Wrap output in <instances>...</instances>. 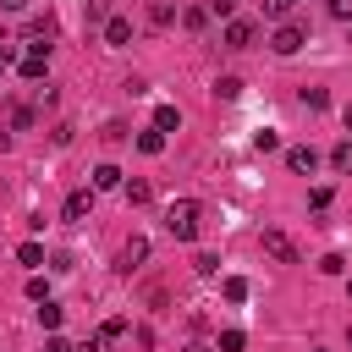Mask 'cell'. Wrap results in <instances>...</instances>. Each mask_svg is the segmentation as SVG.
<instances>
[{
  "label": "cell",
  "instance_id": "836d02e7",
  "mask_svg": "<svg viewBox=\"0 0 352 352\" xmlns=\"http://www.w3.org/2000/svg\"><path fill=\"white\" fill-rule=\"evenodd\" d=\"M6 66H11V50H0V72H6Z\"/></svg>",
  "mask_w": 352,
  "mask_h": 352
},
{
  "label": "cell",
  "instance_id": "5b68a950",
  "mask_svg": "<svg viewBox=\"0 0 352 352\" xmlns=\"http://www.w3.org/2000/svg\"><path fill=\"white\" fill-rule=\"evenodd\" d=\"M44 66H50V55H44V44H33V50H28L22 60H16V72H22L28 82H38V77H44Z\"/></svg>",
  "mask_w": 352,
  "mask_h": 352
},
{
  "label": "cell",
  "instance_id": "74e56055",
  "mask_svg": "<svg viewBox=\"0 0 352 352\" xmlns=\"http://www.w3.org/2000/svg\"><path fill=\"white\" fill-rule=\"evenodd\" d=\"M319 352H324V346H319Z\"/></svg>",
  "mask_w": 352,
  "mask_h": 352
},
{
  "label": "cell",
  "instance_id": "83f0119b",
  "mask_svg": "<svg viewBox=\"0 0 352 352\" xmlns=\"http://www.w3.org/2000/svg\"><path fill=\"white\" fill-rule=\"evenodd\" d=\"M231 11H236V0H209V16H226L231 22Z\"/></svg>",
  "mask_w": 352,
  "mask_h": 352
},
{
  "label": "cell",
  "instance_id": "603a6c76",
  "mask_svg": "<svg viewBox=\"0 0 352 352\" xmlns=\"http://www.w3.org/2000/svg\"><path fill=\"white\" fill-rule=\"evenodd\" d=\"M253 148H258V154H270V148H280V138L264 126V132H253Z\"/></svg>",
  "mask_w": 352,
  "mask_h": 352
},
{
  "label": "cell",
  "instance_id": "7a4b0ae2",
  "mask_svg": "<svg viewBox=\"0 0 352 352\" xmlns=\"http://www.w3.org/2000/svg\"><path fill=\"white\" fill-rule=\"evenodd\" d=\"M302 44H308V33H302L297 22H280V28L270 33V50H275V55H297Z\"/></svg>",
  "mask_w": 352,
  "mask_h": 352
},
{
  "label": "cell",
  "instance_id": "cb8c5ba5",
  "mask_svg": "<svg viewBox=\"0 0 352 352\" xmlns=\"http://www.w3.org/2000/svg\"><path fill=\"white\" fill-rule=\"evenodd\" d=\"M126 330H132L126 319H104V324H99V336H104V341H116V336H126Z\"/></svg>",
  "mask_w": 352,
  "mask_h": 352
},
{
  "label": "cell",
  "instance_id": "f546056e",
  "mask_svg": "<svg viewBox=\"0 0 352 352\" xmlns=\"http://www.w3.org/2000/svg\"><path fill=\"white\" fill-rule=\"evenodd\" d=\"M330 16L336 22H352V0H330Z\"/></svg>",
  "mask_w": 352,
  "mask_h": 352
},
{
  "label": "cell",
  "instance_id": "e0dca14e",
  "mask_svg": "<svg viewBox=\"0 0 352 352\" xmlns=\"http://www.w3.org/2000/svg\"><path fill=\"white\" fill-rule=\"evenodd\" d=\"M121 192H126V204H148V198H154L148 182H121Z\"/></svg>",
  "mask_w": 352,
  "mask_h": 352
},
{
  "label": "cell",
  "instance_id": "f1b7e54d",
  "mask_svg": "<svg viewBox=\"0 0 352 352\" xmlns=\"http://www.w3.org/2000/svg\"><path fill=\"white\" fill-rule=\"evenodd\" d=\"M286 11H292V0H264V16H275V22H280Z\"/></svg>",
  "mask_w": 352,
  "mask_h": 352
},
{
  "label": "cell",
  "instance_id": "8992f818",
  "mask_svg": "<svg viewBox=\"0 0 352 352\" xmlns=\"http://www.w3.org/2000/svg\"><path fill=\"white\" fill-rule=\"evenodd\" d=\"M286 165H292L297 176H314V165H319V154H314L308 143H297V148H286Z\"/></svg>",
  "mask_w": 352,
  "mask_h": 352
},
{
  "label": "cell",
  "instance_id": "3957f363",
  "mask_svg": "<svg viewBox=\"0 0 352 352\" xmlns=\"http://www.w3.org/2000/svg\"><path fill=\"white\" fill-rule=\"evenodd\" d=\"M220 38H226V50H248V44L258 38V22H248V16H231Z\"/></svg>",
  "mask_w": 352,
  "mask_h": 352
},
{
  "label": "cell",
  "instance_id": "7c38bea8",
  "mask_svg": "<svg viewBox=\"0 0 352 352\" xmlns=\"http://www.w3.org/2000/svg\"><path fill=\"white\" fill-rule=\"evenodd\" d=\"M94 187H99V192L121 187V170H116V165H99V170H94Z\"/></svg>",
  "mask_w": 352,
  "mask_h": 352
},
{
  "label": "cell",
  "instance_id": "30bf717a",
  "mask_svg": "<svg viewBox=\"0 0 352 352\" xmlns=\"http://www.w3.org/2000/svg\"><path fill=\"white\" fill-rule=\"evenodd\" d=\"M88 209H94V192H72L60 214H66V220H88Z\"/></svg>",
  "mask_w": 352,
  "mask_h": 352
},
{
  "label": "cell",
  "instance_id": "9c48e42d",
  "mask_svg": "<svg viewBox=\"0 0 352 352\" xmlns=\"http://www.w3.org/2000/svg\"><path fill=\"white\" fill-rule=\"evenodd\" d=\"M182 126V110L176 104H154V132H176Z\"/></svg>",
  "mask_w": 352,
  "mask_h": 352
},
{
  "label": "cell",
  "instance_id": "2e32d148",
  "mask_svg": "<svg viewBox=\"0 0 352 352\" xmlns=\"http://www.w3.org/2000/svg\"><path fill=\"white\" fill-rule=\"evenodd\" d=\"M138 148H143V154H160V148H165V132H154V126L138 132Z\"/></svg>",
  "mask_w": 352,
  "mask_h": 352
},
{
  "label": "cell",
  "instance_id": "5bb4252c",
  "mask_svg": "<svg viewBox=\"0 0 352 352\" xmlns=\"http://www.w3.org/2000/svg\"><path fill=\"white\" fill-rule=\"evenodd\" d=\"M242 346H248L242 330H220V341H214V352H242Z\"/></svg>",
  "mask_w": 352,
  "mask_h": 352
},
{
  "label": "cell",
  "instance_id": "484cf974",
  "mask_svg": "<svg viewBox=\"0 0 352 352\" xmlns=\"http://www.w3.org/2000/svg\"><path fill=\"white\" fill-rule=\"evenodd\" d=\"M88 22H110V0H88Z\"/></svg>",
  "mask_w": 352,
  "mask_h": 352
},
{
  "label": "cell",
  "instance_id": "4dcf8cb0",
  "mask_svg": "<svg viewBox=\"0 0 352 352\" xmlns=\"http://www.w3.org/2000/svg\"><path fill=\"white\" fill-rule=\"evenodd\" d=\"M77 352H110V341H104V336H88V341H82Z\"/></svg>",
  "mask_w": 352,
  "mask_h": 352
},
{
  "label": "cell",
  "instance_id": "d590c367",
  "mask_svg": "<svg viewBox=\"0 0 352 352\" xmlns=\"http://www.w3.org/2000/svg\"><path fill=\"white\" fill-rule=\"evenodd\" d=\"M346 341H352V324H346Z\"/></svg>",
  "mask_w": 352,
  "mask_h": 352
},
{
  "label": "cell",
  "instance_id": "44dd1931",
  "mask_svg": "<svg viewBox=\"0 0 352 352\" xmlns=\"http://www.w3.org/2000/svg\"><path fill=\"white\" fill-rule=\"evenodd\" d=\"M182 22H187V28H192V33H198V28H204V22H209V6H187V16H182Z\"/></svg>",
  "mask_w": 352,
  "mask_h": 352
},
{
  "label": "cell",
  "instance_id": "4fadbf2b",
  "mask_svg": "<svg viewBox=\"0 0 352 352\" xmlns=\"http://www.w3.org/2000/svg\"><path fill=\"white\" fill-rule=\"evenodd\" d=\"M192 275L214 280V275H220V258H214V253H198V258H192Z\"/></svg>",
  "mask_w": 352,
  "mask_h": 352
},
{
  "label": "cell",
  "instance_id": "9a60e30c",
  "mask_svg": "<svg viewBox=\"0 0 352 352\" xmlns=\"http://www.w3.org/2000/svg\"><path fill=\"white\" fill-rule=\"evenodd\" d=\"M330 170H341V176L352 170V143H336V148H330Z\"/></svg>",
  "mask_w": 352,
  "mask_h": 352
},
{
  "label": "cell",
  "instance_id": "ffe728a7",
  "mask_svg": "<svg viewBox=\"0 0 352 352\" xmlns=\"http://www.w3.org/2000/svg\"><path fill=\"white\" fill-rule=\"evenodd\" d=\"M38 324H44V330H55V324H60V308H55V302H50V297H44V302H38Z\"/></svg>",
  "mask_w": 352,
  "mask_h": 352
},
{
  "label": "cell",
  "instance_id": "8fae6325",
  "mask_svg": "<svg viewBox=\"0 0 352 352\" xmlns=\"http://www.w3.org/2000/svg\"><path fill=\"white\" fill-rule=\"evenodd\" d=\"M220 292H226V302H248V280H242V275H226Z\"/></svg>",
  "mask_w": 352,
  "mask_h": 352
},
{
  "label": "cell",
  "instance_id": "d6a6232c",
  "mask_svg": "<svg viewBox=\"0 0 352 352\" xmlns=\"http://www.w3.org/2000/svg\"><path fill=\"white\" fill-rule=\"evenodd\" d=\"M341 121H346V132H352V104H346V110H341Z\"/></svg>",
  "mask_w": 352,
  "mask_h": 352
},
{
  "label": "cell",
  "instance_id": "d4e9b609",
  "mask_svg": "<svg viewBox=\"0 0 352 352\" xmlns=\"http://www.w3.org/2000/svg\"><path fill=\"white\" fill-rule=\"evenodd\" d=\"M319 270H324V275H341V270H346V258H341V253H324V258H319Z\"/></svg>",
  "mask_w": 352,
  "mask_h": 352
},
{
  "label": "cell",
  "instance_id": "ba28073f",
  "mask_svg": "<svg viewBox=\"0 0 352 352\" xmlns=\"http://www.w3.org/2000/svg\"><path fill=\"white\" fill-rule=\"evenodd\" d=\"M104 44H132V22L126 16H110L104 22Z\"/></svg>",
  "mask_w": 352,
  "mask_h": 352
},
{
  "label": "cell",
  "instance_id": "8d00e7d4",
  "mask_svg": "<svg viewBox=\"0 0 352 352\" xmlns=\"http://www.w3.org/2000/svg\"><path fill=\"white\" fill-rule=\"evenodd\" d=\"M346 297H352V286H346Z\"/></svg>",
  "mask_w": 352,
  "mask_h": 352
},
{
  "label": "cell",
  "instance_id": "d6986e66",
  "mask_svg": "<svg viewBox=\"0 0 352 352\" xmlns=\"http://www.w3.org/2000/svg\"><path fill=\"white\" fill-rule=\"evenodd\" d=\"M236 94H242V77H220L214 82V99H236Z\"/></svg>",
  "mask_w": 352,
  "mask_h": 352
},
{
  "label": "cell",
  "instance_id": "e575fe53",
  "mask_svg": "<svg viewBox=\"0 0 352 352\" xmlns=\"http://www.w3.org/2000/svg\"><path fill=\"white\" fill-rule=\"evenodd\" d=\"M187 352H209V346H198V341H192V346H187Z\"/></svg>",
  "mask_w": 352,
  "mask_h": 352
},
{
  "label": "cell",
  "instance_id": "ac0fdd59",
  "mask_svg": "<svg viewBox=\"0 0 352 352\" xmlns=\"http://www.w3.org/2000/svg\"><path fill=\"white\" fill-rule=\"evenodd\" d=\"M16 258H22L28 270H38V264H44V248H38V242H22V248H16Z\"/></svg>",
  "mask_w": 352,
  "mask_h": 352
},
{
  "label": "cell",
  "instance_id": "277c9868",
  "mask_svg": "<svg viewBox=\"0 0 352 352\" xmlns=\"http://www.w3.org/2000/svg\"><path fill=\"white\" fill-rule=\"evenodd\" d=\"M264 253H270L275 264H297V242H292L286 231H275V226L264 231Z\"/></svg>",
  "mask_w": 352,
  "mask_h": 352
},
{
  "label": "cell",
  "instance_id": "1f68e13d",
  "mask_svg": "<svg viewBox=\"0 0 352 352\" xmlns=\"http://www.w3.org/2000/svg\"><path fill=\"white\" fill-rule=\"evenodd\" d=\"M22 6H28V0H0V11H22Z\"/></svg>",
  "mask_w": 352,
  "mask_h": 352
},
{
  "label": "cell",
  "instance_id": "6da1fadb",
  "mask_svg": "<svg viewBox=\"0 0 352 352\" xmlns=\"http://www.w3.org/2000/svg\"><path fill=\"white\" fill-rule=\"evenodd\" d=\"M198 226H204L198 198H176V204H165V231H170L176 242H192V236H198Z\"/></svg>",
  "mask_w": 352,
  "mask_h": 352
},
{
  "label": "cell",
  "instance_id": "7402d4cb",
  "mask_svg": "<svg viewBox=\"0 0 352 352\" xmlns=\"http://www.w3.org/2000/svg\"><path fill=\"white\" fill-rule=\"evenodd\" d=\"M302 104H308V110H324L330 94H324V88H302Z\"/></svg>",
  "mask_w": 352,
  "mask_h": 352
},
{
  "label": "cell",
  "instance_id": "4316f807",
  "mask_svg": "<svg viewBox=\"0 0 352 352\" xmlns=\"http://www.w3.org/2000/svg\"><path fill=\"white\" fill-rule=\"evenodd\" d=\"M44 352H77V346H72L66 336H55V330H50V336H44Z\"/></svg>",
  "mask_w": 352,
  "mask_h": 352
},
{
  "label": "cell",
  "instance_id": "52a82bcc",
  "mask_svg": "<svg viewBox=\"0 0 352 352\" xmlns=\"http://www.w3.org/2000/svg\"><path fill=\"white\" fill-rule=\"evenodd\" d=\"M143 258H148V236H132V242L121 248V270H138Z\"/></svg>",
  "mask_w": 352,
  "mask_h": 352
}]
</instances>
